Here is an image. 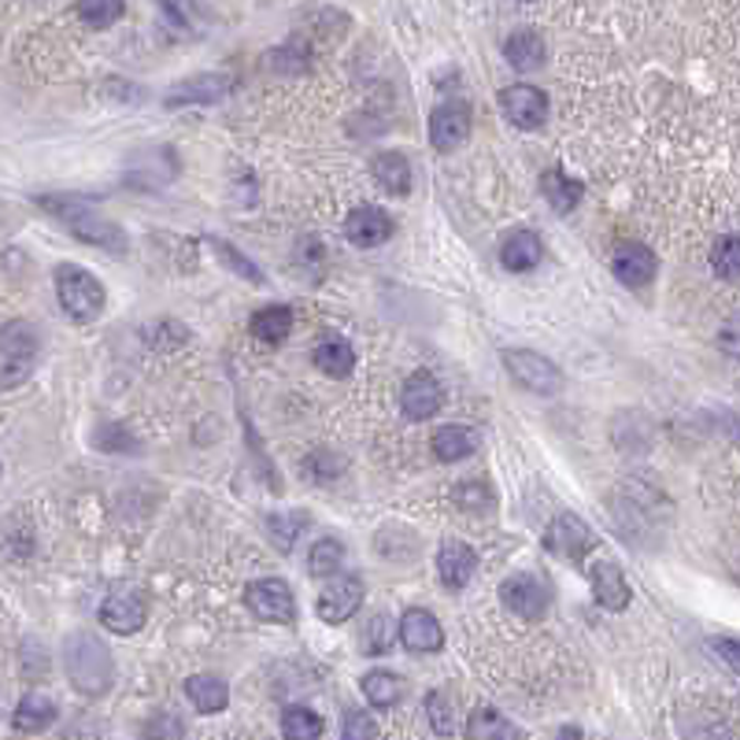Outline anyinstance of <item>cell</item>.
Returning a JSON list of instances; mask_svg holds the SVG:
<instances>
[{
  "label": "cell",
  "mask_w": 740,
  "mask_h": 740,
  "mask_svg": "<svg viewBox=\"0 0 740 740\" xmlns=\"http://www.w3.org/2000/svg\"><path fill=\"white\" fill-rule=\"evenodd\" d=\"M215 249L222 252V260H230V267H234V274H245V278H249V282H256V285L263 282V274H260L256 267H252V263H249L245 256H237V252L230 249L226 241H215Z\"/></svg>",
  "instance_id": "f35d334b"
},
{
  "label": "cell",
  "mask_w": 740,
  "mask_h": 740,
  "mask_svg": "<svg viewBox=\"0 0 740 740\" xmlns=\"http://www.w3.org/2000/svg\"><path fill=\"white\" fill-rule=\"evenodd\" d=\"M345 559V548L341 541H334V537H323V541H315L311 556H308V570L315 578H326V574H337V567H341Z\"/></svg>",
  "instance_id": "d6a6232c"
},
{
  "label": "cell",
  "mask_w": 740,
  "mask_h": 740,
  "mask_svg": "<svg viewBox=\"0 0 740 740\" xmlns=\"http://www.w3.org/2000/svg\"><path fill=\"white\" fill-rule=\"evenodd\" d=\"M45 208H52V215L67 222V230L78 241H89V245H101L108 252H126V234L119 226H112L108 219H101L93 208H82V200L74 197H45Z\"/></svg>",
  "instance_id": "7a4b0ae2"
},
{
  "label": "cell",
  "mask_w": 740,
  "mask_h": 740,
  "mask_svg": "<svg viewBox=\"0 0 740 740\" xmlns=\"http://www.w3.org/2000/svg\"><path fill=\"white\" fill-rule=\"evenodd\" d=\"M615 274L619 282L641 289V285H648L655 278V252L648 245H641V241H630V245H622L615 252Z\"/></svg>",
  "instance_id": "e0dca14e"
},
{
  "label": "cell",
  "mask_w": 740,
  "mask_h": 740,
  "mask_svg": "<svg viewBox=\"0 0 740 740\" xmlns=\"http://www.w3.org/2000/svg\"><path fill=\"white\" fill-rule=\"evenodd\" d=\"M444 404V389L437 385V378L426 374V370H419V374H411L404 389H400V408H404L408 419H433Z\"/></svg>",
  "instance_id": "8fae6325"
},
{
  "label": "cell",
  "mask_w": 740,
  "mask_h": 740,
  "mask_svg": "<svg viewBox=\"0 0 740 740\" xmlns=\"http://www.w3.org/2000/svg\"><path fill=\"white\" fill-rule=\"evenodd\" d=\"M711 267H715V274H722L726 282H733V278H737V271H740V252H737V237H733V234H726V237H718V241H715V249H711Z\"/></svg>",
  "instance_id": "e575fe53"
},
{
  "label": "cell",
  "mask_w": 740,
  "mask_h": 740,
  "mask_svg": "<svg viewBox=\"0 0 740 740\" xmlns=\"http://www.w3.org/2000/svg\"><path fill=\"white\" fill-rule=\"evenodd\" d=\"M504 52L515 71H533V67H541V60H545V41L537 30H515V34L507 38Z\"/></svg>",
  "instance_id": "484cf974"
},
{
  "label": "cell",
  "mask_w": 740,
  "mask_h": 740,
  "mask_svg": "<svg viewBox=\"0 0 740 740\" xmlns=\"http://www.w3.org/2000/svg\"><path fill=\"white\" fill-rule=\"evenodd\" d=\"M589 581H592V592H596L600 607H607V611H626L630 607V585H626V578H622L615 559H607V556L592 559Z\"/></svg>",
  "instance_id": "30bf717a"
},
{
  "label": "cell",
  "mask_w": 740,
  "mask_h": 740,
  "mask_svg": "<svg viewBox=\"0 0 740 740\" xmlns=\"http://www.w3.org/2000/svg\"><path fill=\"white\" fill-rule=\"evenodd\" d=\"M56 296L60 308L71 315L74 323H93L104 311V285L93 278L89 271L63 263L56 267Z\"/></svg>",
  "instance_id": "3957f363"
},
{
  "label": "cell",
  "mask_w": 740,
  "mask_h": 740,
  "mask_svg": "<svg viewBox=\"0 0 740 740\" xmlns=\"http://www.w3.org/2000/svg\"><path fill=\"white\" fill-rule=\"evenodd\" d=\"M186 696L193 700V707L200 715H215L230 704V689L222 678H211V674H193L186 681Z\"/></svg>",
  "instance_id": "603a6c76"
},
{
  "label": "cell",
  "mask_w": 740,
  "mask_h": 740,
  "mask_svg": "<svg viewBox=\"0 0 740 740\" xmlns=\"http://www.w3.org/2000/svg\"><path fill=\"white\" fill-rule=\"evenodd\" d=\"M341 737H345V740H374V737H378V726L370 722L367 715H348V718H345Z\"/></svg>",
  "instance_id": "74e56055"
},
{
  "label": "cell",
  "mask_w": 740,
  "mask_h": 740,
  "mask_svg": "<svg viewBox=\"0 0 740 740\" xmlns=\"http://www.w3.org/2000/svg\"><path fill=\"white\" fill-rule=\"evenodd\" d=\"M282 733L289 740H319L323 737V718L311 707H289L282 715Z\"/></svg>",
  "instance_id": "4dcf8cb0"
},
{
  "label": "cell",
  "mask_w": 740,
  "mask_h": 740,
  "mask_svg": "<svg viewBox=\"0 0 740 740\" xmlns=\"http://www.w3.org/2000/svg\"><path fill=\"white\" fill-rule=\"evenodd\" d=\"M400 641H404L408 652H419V655H430V652H441L444 648V630L441 622L430 615L426 607H411L404 619H400Z\"/></svg>",
  "instance_id": "4fadbf2b"
},
{
  "label": "cell",
  "mask_w": 740,
  "mask_h": 740,
  "mask_svg": "<svg viewBox=\"0 0 740 740\" xmlns=\"http://www.w3.org/2000/svg\"><path fill=\"white\" fill-rule=\"evenodd\" d=\"M711 652L726 663V670H729V674H737V666H740L737 655H740V648H737V641H733V637H715V641H711Z\"/></svg>",
  "instance_id": "60d3db41"
},
{
  "label": "cell",
  "mask_w": 740,
  "mask_h": 740,
  "mask_svg": "<svg viewBox=\"0 0 740 740\" xmlns=\"http://www.w3.org/2000/svg\"><path fill=\"white\" fill-rule=\"evenodd\" d=\"M0 348L8 352V359H30L34 363L38 352V334L30 323H8L4 334H0Z\"/></svg>",
  "instance_id": "f546056e"
},
{
  "label": "cell",
  "mask_w": 740,
  "mask_h": 740,
  "mask_svg": "<svg viewBox=\"0 0 740 740\" xmlns=\"http://www.w3.org/2000/svg\"><path fill=\"white\" fill-rule=\"evenodd\" d=\"M430 444H433V456L441 463H459L478 452L482 437H478V430H471V426H441L433 433Z\"/></svg>",
  "instance_id": "d6986e66"
},
{
  "label": "cell",
  "mask_w": 740,
  "mask_h": 740,
  "mask_svg": "<svg viewBox=\"0 0 740 740\" xmlns=\"http://www.w3.org/2000/svg\"><path fill=\"white\" fill-rule=\"evenodd\" d=\"M541 193H545L548 204L559 211V215H567V211H574L581 204L585 189H581V182H574L567 171L552 167V171H545V178H541Z\"/></svg>",
  "instance_id": "7402d4cb"
},
{
  "label": "cell",
  "mask_w": 740,
  "mask_h": 740,
  "mask_svg": "<svg viewBox=\"0 0 740 740\" xmlns=\"http://www.w3.org/2000/svg\"><path fill=\"white\" fill-rule=\"evenodd\" d=\"M308 526V515H271V537L274 545L282 548V552H289L293 548V537Z\"/></svg>",
  "instance_id": "8d00e7d4"
},
{
  "label": "cell",
  "mask_w": 740,
  "mask_h": 740,
  "mask_svg": "<svg viewBox=\"0 0 740 740\" xmlns=\"http://www.w3.org/2000/svg\"><path fill=\"white\" fill-rule=\"evenodd\" d=\"M359 648L367 655H385L393 648V619L389 615H370V622L359 633Z\"/></svg>",
  "instance_id": "1f68e13d"
},
{
  "label": "cell",
  "mask_w": 740,
  "mask_h": 740,
  "mask_svg": "<svg viewBox=\"0 0 740 740\" xmlns=\"http://www.w3.org/2000/svg\"><path fill=\"white\" fill-rule=\"evenodd\" d=\"M426 711H430V726H433V733H437V737H452V733H456V718H452L448 693H441V689L430 693Z\"/></svg>",
  "instance_id": "d590c367"
},
{
  "label": "cell",
  "mask_w": 740,
  "mask_h": 740,
  "mask_svg": "<svg viewBox=\"0 0 740 740\" xmlns=\"http://www.w3.org/2000/svg\"><path fill=\"white\" fill-rule=\"evenodd\" d=\"M504 367H507V374H511L522 389H530V393L548 397L563 385V374H559V367L552 363V359L526 352V348H511V352H504Z\"/></svg>",
  "instance_id": "5b68a950"
},
{
  "label": "cell",
  "mask_w": 740,
  "mask_h": 740,
  "mask_svg": "<svg viewBox=\"0 0 740 740\" xmlns=\"http://www.w3.org/2000/svg\"><path fill=\"white\" fill-rule=\"evenodd\" d=\"M101 626H108L112 633H137L145 626V600L134 592L108 596L101 607Z\"/></svg>",
  "instance_id": "2e32d148"
},
{
  "label": "cell",
  "mask_w": 740,
  "mask_h": 740,
  "mask_svg": "<svg viewBox=\"0 0 740 740\" xmlns=\"http://www.w3.org/2000/svg\"><path fill=\"white\" fill-rule=\"evenodd\" d=\"M78 15L93 30H108L123 19V0H78Z\"/></svg>",
  "instance_id": "836d02e7"
},
{
  "label": "cell",
  "mask_w": 740,
  "mask_h": 740,
  "mask_svg": "<svg viewBox=\"0 0 740 740\" xmlns=\"http://www.w3.org/2000/svg\"><path fill=\"white\" fill-rule=\"evenodd\" d=\"M471 137V108L459 101H448L441 104L437 112L430 115V141L433 148H441V152H452V148H459L463 141Z\"/></svg>",
  "instance_id": "9c48e42d"
},
{
  "label": "cell",
  "mask_w": 740,
  "mask_h": 740,
  "mask_svg": "<svg viewBox=\"0 0 740 740\" xmlns=\"http://www.w3.org/2000/svg\"><path fill=\"white\" fill-rule=\"evenodd\" d=\"M456 496H459V504L467 507V511H482V507H478V500H482L485 507H493V493L485 489L482 482H471V485H463V489H459Z\"/></svg>",
  "instance_id": "ab89813d"
},
{
  "label": "cell",
  "mask_w": 740,
  "mask_h": 740,
  "mask_svg": "<svg viewBox=\"0 0 740 740\" xmlns=\"http://www.w3.org/2000/svg\"><path fill=\"white\" fill-rule=\"evenodd\" d=\"M592 545H596V537L578 515H559L545 530V548L559 559H581Z\"/></svg>",
  "instance_id": "ba28073f"
},
{
  "label": "cell",
  "mask_w": 740,
  "mask_h": 740,
  "mask_svg": "<svg viewBox=\"0 0 740 740\" xmlns=\"http://www.w3.org/2000/svg\"><path fill=\"white\" fill-rule=\"evenodd\" d=\"M345 234L359 249H378L382 241H389V234H393V222H389L385 211L363 204V208H356L352 215H348Z\"/></svg>",
  "instance_id": "5bb4252c"
},
{
  "label": "cell",
  "mask_w": 740,
  "mask_h": 740,
  "mask_svg": "<svg viewBox=\"0 0 740 740\" xmlns=\"http://www.w3.org/2000/svg\"><path fill=\"white\" fill-rule=\"evenodd\" d=\"M63 666H67V678L78 693L101 696L108 693V685L115 678V663L112 652L97 633H71L67 644H63Z\"/></svg>",
  "instance_id": "6da1fadb"
},
{
  "label": "cell",
  "mask_w": 740,
  "mask_h": 740,
  "mask_svg": "<svg viewBox=\"0 0 740 740\" xmlns=\"http://www.w3.org/2000/svg\"><path fill=\"white\" fill-rule=\"evenodd\" d=\"M474 570H478V556H474V548H467L463 541H448L441 548L437 574L448 589H463L474 578Z\"/></svg>",
  "instance_id": "ac0fdd59"
},
{
  "label": "cell",
  "mask_w": 740,
  "mask_h": 740,
  "mask_svg": "<svg viewBox=\"0 0 740 740\" xmlns=\"http://www.w3.org/2000/svg\"><path fill=\"white\" fill-rule=\"evenodd\" d=\"M245 604H249L252 615L263 619V622H282V626H293V622H296L293 589L285 585L282 578H256V581H249Z\"/></svg>",
  "instance_id": "277c9868"
},
{
  "label": "cell",
  "mask_w": 740,
  "mask_h": 740,
  "mask_svg": "<svg viewBox=\"0 0 740 740\" xmlns=\"http://www.w3.org/2000/svg\"><path fill=\"white\" fill-rule=\"evenodd\" d=\"M500 260L507 271H533L537 263H541V237L533 234V230H515V234L504 237V249H500Z\"/></svg>",
  "instance_id": "ffe728a7"
},
{
  "label": "cell",
  "mask_w": 740,
  "mask_h": 740,
  "mask_svg": "<svg viewBox=\"0 0 740 740\" xmlns=\"http://www.w3.org/2000/svg\"><path fill=\"white\" fill-rule=\"evenodd\" d=\"M230 89H234V78H230V74H200V78H189L182 86L171 89L167 108H178V104H211V101L226 97Z\"/></svg>",
  "instance_id": "9a60e30c"
},
{
  "label": "cell",
  "mask_w": 740,
  "mask_h": 740,
  "mask_svg": "<svg viewBox=\"0 0 740 740\" xmlns=\"http://www.w3.org/2000/svg\"><path fill=\"white\" fill-rule=\"evenodd\" d=\"M370 175H374V182L393 197H404L411 189V167L404 160V152H382L374 163H370Z\"/></svg>",
  "instance_id": "cb8c5ba5"
},
{
  "label": "cell",
  "mask_w": 740,
  "mask_h": 740,
  "mask_svg": "<svg viewBox=\"0 0 740 740\" xmlns=\"http://www.w3.org/2000/svg\"><path fill=\"white\" fill-rule=\"evenodd\" d=\"M500 596H504V604L511 607L518 619H526V622L545 619L548 604H552V592H548L545 581L533 578V574H511L504 581Z\"/></svg>",
  "instance_id": "8992f818"
},
{
  "label": "cell",
  "mask_w": 740,
  "mask_h": 740,
  "mask_svg": "<svg viewBox=\"0 0 740 740\" xmlns=\"http://www.w3.org/2000/svg\"><path fill=\"white\" fill-rule=\"evenodd\" d=\"M500 104L518 130H537V126H545L548 119V97L533 86H507Z\"/></svg>",
  "instance_id": "7c38bea8"
},
{
  "label": "cell",
  "mask_w": 740,
  "mask_h": 740,
  "mask_svg": "<svg viewBox=\"0 0 740 740\" xmlns=\"http://www.w3.org/2000/svg\"><path fill=\"white\" fill-rule=\"evenodd\" d=\"M315 367L323 370V374L330 378H348L356 367V352L352 345L341 341V337H326V341L315 348Z\"/></svg>",
  "instance_id": "4316f807"
},
{
  "label": "cell",
  "mask_w": 740,
  "mask_h": 740,
  "mask_svg": "<svg viewBox=\"0 0 740 740\" xmlns=\"http://www.w3.org/2000/svg\"><path fill=\"white\" fill-rule=\"evenodd\" d=\"M52 722H56V704H52L45 693H27L12 715V726L19 733H41V729H49Z\"/></svg>",
  "instance_id": "44dd1931"
},
{
  "label": "cell",
  "mask_w": 740,
  "mask_h": 740,
  "mask_svg": "<svg viewBox=\"0 0 740 740\" xmlns=\"http://www.w3.org/2000/svg\"><path fill=\"white\" fill-rule=\"evenodd\" d=\"M363 696L374 707H397L404 700V678L389 670H370L363 678Z\"/></svg>",
  "instance_id": "83f0119b"
},
{
  "label": "cell",
  "mask_w": 740,
  "mask_h": 740,
  "mask_svg": "<svg viewBox=\"0 0 740 740\" xmlns=\"http://www.w3.org/2000/svg\"><path fill=\"white\" fill-rule=\"evenodd\" d=\"M359 604H363V581L352 574H341L334 578L319 596V619L326 626H341V622L356 615Z\"/></svg>",
  "instance_id": "52a82bcc"
},
{
  "label": "cell",
  "mask_w": 740,
  "mask_h": 740,
  "mask_svg": "<svg viewBox=\"0 0 740 740\" xmlns=\"http://www.w3.org/2000/svg\"><path fill=\"white\" fill-rule=\"evenodd\" d=\"M249 330L267 345H282L293 330V311L282 308V304H271V308H260L249 319Z\"/></svg>",
  "instance_id": "d4e9b609"
},
{
  "label": "cell",
  "mask_w": 740,
  "mask_h": 740,
  "mask_svg": "<svg viewBox=\"0 0 740 740\" xmlns=\"http://www.w3.org/2000/svg\"><path fill=\"white\" fill-rule=\"evenodd\" d=\"M467 737L471 740H515V737H522V733H518V729L507 722L500 711H493V707H482V711L471 715Z\"/></svg>",
  "instance_id": "f1b7e54d"
}]
</instances>
